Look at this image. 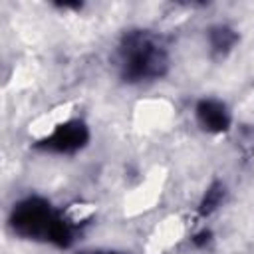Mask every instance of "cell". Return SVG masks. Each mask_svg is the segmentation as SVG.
Wrapping results in <instances>:
<instances>
[{
    "mask_svg": "<svg viewBox=\"0 0 254 254\" xmlns=\"http://www.w3.org/2000/svg\"><path fill=\"white\" fill-rule=\"evenodd\" d=\"M79 254H117V252H107V250H85Z\"/></svg>",
    "mask_w": 254,
    "mask_h": 254,
    "instance_id": "8",
    "label": "cell"
},
{
    "mask_svg": "<svg viewBox=\"0 0 254 254\" xmlns=\"http://www.w3.org/2000/svg\"><path fill=\"white\" fill-rule=\"evenodd\" d=\"M196 121L208 133H224L230 127V113L224 103L216 99H200L194 107Z\"/></svg>",
    "mask_w": 254,
    "mask_h": 254,
    "instance_id": "4",
    "label": "cell"
},
{
    "mask_svg": "<svg viewBox=\"0 0 254 254\" xmlns=\"http://www.w3.org/2000/svg\"><path fill=\"white\" fill-rule=\"evenodd\" d=\"M89 141V131L85 127L83 121H65L60 123L50 135H46L42 141H38V149L48 151V153H60V155H67V153H75L79 149H83Z\"/></svg>",
    "mask_w": 254,
    "mask_h": 254,
    "instance_id": "3",
    "label": "cell"
},
{
    "mask_svg": "<svg viewBox=\"0 0 254 254\" xmlns=\"http://www.w3.org/2000/svg\"><path fill=\"white\" fill-rule=\"evenodd\" d=\"M121 77L129 83L159 79L169 67V56L163 44L147 30H131L119 44Z\"/></svg>",
    "mask_w": 254,
    "mask_h": 254,
    "instance_id": "1",
    "label": "cell"
},
{
    "mask_svg": "<svg viewBox=\"0 0 254 254\" xmlns=\"http://www.w3.org/2000/svg\"><path fill=\"white\" fill-rule=\"evenodd\" d=\"M224 194H226V187L222 185V183H212L208 189H206V192H204V196H202V200H200V204H198V212L202 214V216H208L210 212H214L220 204H222V200H224Z\"/></svg>",
    "mask_w": 254,
    "mask_h": 254,
    "instance_id": "6",
    "label": "cell"
},
{
    "mask_svg": "<svg viewBox=\"0 0 254 254\" xmlns=\"http://www.w3.org/2000/svg\"><path fill=\"white\" fill-rule=\"evenodd\" d=\"M58 212H54L52 204L42 196H28L14 204L10 214V226L18 236L24 238H44L48 240L54 222L58 220Z\"/></svg>",
    "mask_w": 254,
    "mask_h": 254,
    "instance_id": "2",
    "label": "cell"
},
{
    "mask_svg": "<svg viewBox=\"0 0 254 254\" xmlns=\"http://www.w3.org/2000/svg\"><path fill=\"white\" fill-rule=\"evenodd\" d=\"M206 36H208L212 56H218V58H224L234 48V44L238 42V34L224 24H216V26L208 28Z\"/></svg>",
    "mask_w": 254,
    "mask_h": 254,
    "instance_id": "5",
    "label": "cell"
},
{
    "mask_svg": "<svg viewBox=\"0 0 254 254\" xmlns=\"http://www.w3.org/2000/svg\"><path fill=\"white\" fill-rule=\"evenodd\" d=\"M208 240H210V232H208V230H202V232H198V234L192 238V244H194V246H204V244H208Z\"/></svg>",
    "mask_w": 254,
    "mask_h": 254,
    "instance_id": "7",
    "label": "cell"
}]
</instances>
